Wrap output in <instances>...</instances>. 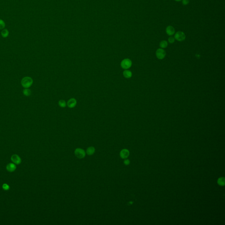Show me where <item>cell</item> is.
Wrapping results in <instances>:
<instances>
[{
	"label": "cell",
	"mask_w": 225,
	"mask_h": 225,
	"mask_svg": "<svg viewBox=\"0 0 225 225\" xmlns=\"http://www.w3.org/2000/svg\"><path fill=\"white\" fill-rule=\"evenodd\" d=\"M156 55L159 59H163L166 56V52L163 48H158L156 52Z\"/></svg>",
	"instance_id": "4"
},
{
	"label": "cell",
	"mask_w": 225,
	"mask_h": 225,
	"mask_svg": "<svg viewBox=\"0 0 225 225\" xmlns=\"http://www.w3.org/2000/svg\"><path fill=\"white\" fill-rule=\"evenodd\" d=\"M129 155V151L127 149H123L120 153V156L122 159L127 158Z\"/></svg>",
	"instance_id": "9"
},
{
	"label": "cell",
	"mask_w": 225,
	"mask_h": 225,
	"mask_svg": "<svg viewBox=\"0 0 225 225\" xmlns=\"http://www.w3.org/2000/svg\"><path fill=\"white\" fill-rule=\"evenodd\" d=\"M5 27V23L4 21L0 19V30H3Z\"/></svg>",
	"instance_id": "17"
},
{
	"label": "cell",
	"mask_w": 225,
	"mask_h": 225,
	"mask_svg": "<svg viewBox=\"0 0 225 225\" xmlns=\"http://www.w3.org/2000/svg\"><path fill=\"white\" fill-rule=\"evenodd\" d=\"M23 94L26 96H30L31 94V91L30 89H27V88L23 90Z\"/></svg>",
	"instance_id": "18"
},
{
	"label": "cell",
	"mask_w": 225,
	"mask_h": 225,
	"mask_svg": "<svg viewBox=\"0 0 225 225\" xmlns=\"http://www.w3.org/2000/svg\"><path fill=\"white\" fill-rule=\"evenodd\" d=\"M175 1H177V2H179V1H182V0H174Z\"/></svg>",
	"instance_id": "23"
},
{
	"label": "cell",
	"mask_w": 225,
	"mask_h": 225,
	"mask_svg": "<svg viewBox=\"0 0 225 225\" xmlns=\"http://www.w3.org/2000/svg\"><path fill=\"white\" fill-rule=\"evenodd\" d=\"M9 31L7 29H4L1 32V35L4 38H6L8 37L9 35Z\"/></svg>",
	"instance_id": "12"
},
{
	"label": "cell",
	"mask_w": 225,
	"mask_h": 225,
	"mask_svg": "<svg viewBox=\"0 0 225 225\" xmlns=\"http://www.w3.org/2000/svg\"><path fill=\"white\" fill-rule=\"evenodd\" d=\"M182 4L183 5H187L189 3V0H182Z\"/></svg>",
	"instance_id": "20"
},
{
	"label": "cell",
	"mask_w": 225,
	"mask_h": 225,
	"mask_svg": "<svg viewBox=\"0 0 225 225\" xmlns=\"http://www.w3.org/2000/svg\"><path fill=\"white\" fill-rule=\"evenodd\" d=\"M58 105L61 107L64 108L67 105V103L64 100H60L58 101Z\"/></svg>",
	"instance_id": "16"
},
{
	"label": "cell",
	"mask_w": 225,
	"mask_h": 225,
	"mask_svg": "<svg viewBox=\"0 0 225 225\" xmlns=\"http://www.w3.org/2000/svg\"><path fill=\"white\" fill-rule=\"evenodd\" d=\"M174 37L178 42H183L186 39V36L183 32L179 31L175 33Z\"/></svg>",
	"instance_id": "2"
},
{
	"label": "cell",
	"mask_w": 225,
	"mask_h": 225,
	"mask_svg": "<svg viewBox=\"0 0 225 225\" xmlns=\"http://www.w3.org/2000/svg\"><path fill=\"white\" fill-rule=\"evenodd\" d=\"M75 155L78 158L82 159L85 156V152L84 151V150L80 149V148H77L75 150Z\"/></svg>",
	"instance_id": "5"
},
{
	"label": "cell",
	"mask_w": 225,
	"mask_h": 225,
	"mask_svg": "<svg viewBox=\"0 0 225 225\" xmlns=\"http://www.w3.org/2000/svg\"><path fill=\"white\" fill-rule=\"evenodd\" d=\"M129 163H130V161L128 160H126L124 161V164H125V165H128L129 164Z\"/></svg>",
	"instance_id": "22"
},
{
	"label": "cell",
	"mask_w": 225,
	"mask_h": 225,
	"mask_svg": "<svg viewBox=\"0 0 225 225\" xmlns=\"http://www.w3.org/2000/svg\"><path fill=\"white\" fill-rule=\"evenodd\" d=\"M175 37H172V36L170 37H169V38H168V41L170 44L174 43L175 42Z\"/></svg>",
	"instance_id": "19"
},
{
	"label": "cell",
	"mask_w": 225,
	"mask_h": 225,
	"mask_svg": "<svg viewBox=\"0 0 225 225\" xmlns=\"http://www.w3.org/2000/svg\"><path fill=\"white\" fill-rule=\"evenodd\" d=\"M77 100L74 98H71L67 102V106L70 108H73L75 107L77 104Z\"/></svg>",
	"instance_id": "7"
},
{
	"label": "cell",
	"mask_w": 225,
	"mask_h": 225,
	"mask_svg": "<svg viewBox=\"0 0 225 225\" xmlns=\"http://www.w3.org/2000/svg\"><path fill=\"white\" fill-rule=\"evenodd\" d=\"M121 67L125 70H127L131 67L132 65V62L129 58H125L121 62Z\"/></svg>",
	"instance_id": "3"
},
{
	"label": "cell",
	"mask_w": 225,
	"mask_h": 225,
	"mask_svg": "<svg viewBox=\"0 0 225 225\" xmlns=\"http://www.w3.org/2000/svg\"><path fill=\"white\" fill-rule=\"evenodd\" d=\"M2 187H3V189L5 190H8L9 189V186H8V185L6 184H4L2 186Z\"/></svg>",
	"instance_id": "21"
},
{
	"label": "cell",
	"mask_w": 225,
	"mask_h": 225,
	"mask_svg": "<svg viewBox=\"0 0 225 225\" xmlns=\"http://www.w3.org/2000/svg\"><path fill=\"white\" fill-rule=\"evenodd\" d=\"M165 32L167 35L169 36H172L175 33V29L172 26L169 25L166 28Z\"/></svg>",
	"instance_id": "6"
},
{
	"label": "cell",
	"mask_w": 225,
	"mask_h": 225,
	"mask_svg": "<svg viewBox=\"0 0 225 225\" xmlns=\"http://www.w3.org/2000/svg\"><path fill=\"white\" fill-rule=\"evenodd\" d=\"M132 73L130 70H126L123 72V76L126 78H129L132 77Z\"/></svg>",
	"instance_id": "11"
},
{
	"label": "cell",
	"mask_w": 225,
	"mask_h": 225,
	"mask_svg": "<svg viewBox=\"0 0 225 225\" xmlns=\"http://www.w3.org/2000/svg\"><path fill=\"white\" fill-rule=\"evenodd\" d=\"M6 168L8 172H13L16 169V166L14 164L10 163L7 165Z\"/></svg>",
	"instance_id": "10"
},
{
	"label": "cell",
	"mask_w": 225,
	"mask_h": 225,
	"mask_svg": "<svg viewBox=\"0 0 225 225\" xmlns=\"http://www.w3.org/2000/svg\"><path fill=\"white\" fill-rule=\"evenodd\" d=\"M168 45V43L166 41L163 40L160 42V47H161V48H165L167 47Z\"/></svg>",
	"instance_id": "14"
},
{
	"label": "cell",
	"mask_w": 225,
	"mask_h": 225,
	"mask_svg": "<svg viewBox=\"0 0 225 225\" xmlns=\"http://www.w3.org/2000/svg\"><path fill=\"white\" fill-rule=\"evenodd\" d=\"M218 184L222 186H224L225 185V178L221 177L219 178L218 180Z\"/></svg>",
	"instance_id": "15"
},
{
	"label": "cell",
	"mask_w": 225,
	"mask_h": 225,
	"mask_svg": "<svg viewBox=\"0 0 225 225\" xmlns=\"http://www.w3.org/2000/svg\"><path fill=\"white\" fill-rule=\"evenodd\" d=\"M94 151H95V149L94 147H90L88 148L87 150V153L89 155H92L93 154H94Z\"/></svg>",
	"instance_id": "13"
},
{
	"label": "cell",
	"mask_w": 225,
	"mask_h": 225,
	"mask_svg": "<svg viewBox=\"0 0 225 225\" xmlns=\"http://www.w3.org/2000/svg\"><path fill=\"white\" fill-rule=\"evenodd\" d=\"M33 84V80L31 78L26 77L23 78L21 81L22 86L25 88H28L31 87Z\"/></svg>",
	"instance_id": "1"
},
{
	"label": "cell",
	"mask_w": 225,
	"mask_h": 225,
	"mask_svg": "<svg viewBox=\"0 0 225 225\" xmlns=\"http://www.w3.org/2000/svg\"><path fill=\"white\" fill-rule=\"evenodd\" d=\"M11 160L13 162H14L15 164H20L21 162V160L19 157V156L16 154L12 156Z\"/></svg>",
	"instance_id": "8"
}]
</instances>
